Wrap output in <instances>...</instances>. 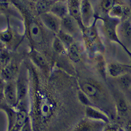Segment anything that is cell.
Returning a JSON list of instances; mask_svg holds the SVG:
<instances>
[{
    "label": "cell",
    "instance_id": "obj_1",
    "mask_svg": "<svg viewBox=\"0 0 131 131\" xmlns=\"http://www.w3.org/2000/svg\"><path fill=\"white\" fill-rule=\"evenodd\" d=\"M118 20L116 18H110L105 19V32L107 36L108 39L112 41L118 42L119 45H121L123 48L127 52L130 56H131V52L127 48L123 42L119 39L118 35L116 31V27L118 24Z\"/></svg>",
    "mask_w": 131,
    "mask_h": 131
},
{
    "label": "cell",
    "instance_id": "obj_2",
    "mask_svg": "<svg viewBox=\"0 0 131 131\" xmlns=\"http://www.w3.org/2000/svg\"><path fill=\"white\" fill-rule=\"evenodd\" d=\"M131 9L129 7L119 4L115 5L109 12V15L111 16V18L116 19L123 18L124 20L129 19Z\"/></svg>",
    "mask_w": 131,
    "mask_h": 131
},
{
    "label": "cell",
    "instance_id": "obj_3",
    "mask_svg": "<svg viewBox=\"0 0 131 131\" xmlns=\"http://www.w3.org/2000/svg\"><path fill=\"white\" fill-rule=\"evenodd\" d=\"M85 114L88 118L99 121L104 123H108L110 121L109 117L103 112H101L90 106H88L86 108Z\"/></svg>",
    "mask_w": 131,
    "mask_h": 131
},
{
    "label": "cell",
    "instance_id": "obj_4",
    "mask_svg": "<svg viewBox=\"0 0 131 131\" xmlns=\"http://www.w3.org/2000/svg\"><path fill=\"white\" fill-rule=\"evenodd\" d=\"M131 68V66L122 64L117 63H111L108 66L109 74L113 77H119L127 73V71Z\"/></svg>",
    "mask_w": 131,
    "mask_h": 131
},
{
    "label": "cell",
    "instance_id": "obj_5",
    "mask_svg": "<svg viewBox=\"0 0 131 131\" xmlns=\"http://www.w3.org/2000/svg\"><path fill=\"white\" fill-rule=\"evenodd\" d=\"M4 95L5 99L10 105L14 106L18 101L17 89L13 84L7 85L4 90Z\"/></svg>",
    "mask_w": 131,
    "mask_h": 131
},
{
    "label": "cell",
    "instance_id": "obj_6",
    "mask_svg": "<svg viewBox=\"0 0 131 131\" xmlns=\"http://www.w3.org/2000/svg\"><path fill=\"white\" fill-rule=\"evenodd\" d=\"M40 18L46 26L49 29L53 31H57L59 28V23L56 18L49 13H43L41 14Z\"/></svg>",
    "mask_w": 131,
    "mask_h": 131
},
{
    "label": "cell",
    "instance_id": "obj_7",
    "mask_svg": "<svg viewBox=\"0 0 131 131\" xmlns=\"http://www.w3.org/2000/svg\"><path fill=\"white\" fill-rule=\"evenodd\" d=\"M120 35L127 42L131 41V20H124L119 27Z\"/></svg>",
    "mask_w": 131,
    "mask_h": 131
},
{
    "label": "cell",
    "instance_id": "obj_8",
    "mask_svg": "<svg viewBox=\"0 0 131 131\" xmlns=\"http://www.w3.org/2000/svg\"><path fill=\"white\" fill-rule=\"evenodd\" d=\"M29 34L31 39L36 43H40L42 40V34L41 29L38 24L31 22L29 25Z\"/></svg>",
    "mask_w": 131,
    "mask_h": 131
},
{
    "label": "cell",
    "instance_id": "obj_9",
    "mask_svg": "<svg viewBox=\"0 0 131 131\" xmlns=\"http://www.w3.org/2000/svg\"><path fill=\"white\" fill-rule=\"evenodd\" d=\"M69 10L71 15L73 18L78 21H81V9L79 8V6L78 1H71L69 6Z\"/></svg>",
    "mask_w": 131,
    "mask_h": 131
},
{
    "label": "cell",
    "instance_id": "obj_10",
    "mask_svg": "<svg viewBox=\"0 0 131 131\" xmlns=\"http://www.w3.org/2000/svg\"><path fill=\"white\" fill-rule=\"evenodd\" d=\"M83 92L89 97H95L99 95V91L96 87L89 83H85L82 86Z\"/></svg>",
    "mask_w": 131,
    "mask_h": 131
},
{
    "label": "cell",
    "instance_id": "obj_11",
    "mask_svg": "<svg viewBox=\"0 0 131 131\" xmlns=\"http://www.w3.org/2000/svg\"><path fill=\"white\" fill-rule=\"evenodd\" d=\"M51 11L55 14L61 18H64L67 16V8L63 3H58L54 5L51 8Z\"/></svg>",
    "mask_w": 131,
    "mask_h": 131
},
{
    "label": "cell",
    "instance_id": "obj_12",
    "mask_svg": "<svg viewBox=\"0 0 131 131\" xmlns=\"http://www.w3.org/2000/svg\"><path fill=\"white\" fill-rule=\"evenodd\" d=\"M118 82L122 89H129L131 87V74L127 73L122 75L118 77Z\"/></svg>",
    "mask_w": 131,
    "mask_h": 131
},
{
    "label": "cell",
    "instance_id": "obj_13",
    "mask_svg": "<svg viewBox=\"0 0 131 131\" xmlns=\"http://www.w3.org/2000/svg\"><path fill=\"white\" fill-rule=\"evenodd\" d=\"M17 71V66L15 64H10L2 70V75L3 78L6 80L10 79L15 74Z\"/></svg>",
    "mask_w": 131,
    "mask_h": 131
},
{
    "label": "cell",
    "instance_id": "obj_14",
    "mask_svg": "<svg viewBox=\"0 0 131 131\" xmlns=\"http://www.w3.org/2000/svg\"><path fill=\"white\" fill-rule=\"evenodd\" d=\"M27 112L24 109L20 110L18 112L16 115L15 125L20 127H23L24 125L28 121Z\"/></svg>",
    "mask_w": 131,
    "mask_h": 131
},
{
    "label": "cell",
    "instance_id": "obj_15",
    "mask_svg": "<svg viewBox=\"0 0 131 131\" xmlns=\"http://www.w3.org/2000/svg\"><path fill=\"white\" fill-rule=\"evenodd\" d=\"M116 106H117L118 112L121 115L125 116L128 114L129 110L128 105L124 99H123V98H119L117 100Z\"/></svg>",
    "mask_w": 131,
    "mask_h": 131
},
{
    "label": "cell",
    "instance_id": "obj_16",
    "mask_svg": "<svg viewBox=\"0 0 131 131\" xmlns=\"http://www.w3.org/2000/svg\"><path fill=\"white\" fill-rule=\"evenodd\" d=\"M104 128L100 126H93L88 123H82L78 126L74 131H103Z\"/></svg>",
    "mask_w": 131,
    "mask_h": 131
},
{
    "label": "cell",
    "instance_id": "obj_17",
    "mask_svg": "<svg viewBox=\"0 0 131 131\" xmlns=\"http://www.w3.org/2000/svg\"><path fill=\"white\" fill-rule=\"evenodd\" d=\"M63 24L65 28L71 32H73L76 29L75 21L73 18L70 16H66L63 18Z\"/></svg>",
    "mask_w": 131,
    "mask_h": 131
},
{
    "label": "cell",
    "instance_id": "obj_18",
    "mask_svg": "<svg viewBox=\"0 0 131 131\" xmlns=\"http://www.w3.org/2000/svg\"><path fill=\"white\" fill-rule=\"evenodd\" d=\"M51 104L49 103L48 100H43L40 104V112L43 117H48L50 115L51 111Z\"/></svg>",
    "mask_w": 131,
    "mask_h": 131
},
{
    "label": "cell",
    "instance_id": "obj_19",
    "mask_svg": "<svg viewBox=\"0 0 131 131\" xmlns=\"http://www.w3.org/2000/svg\"><path fill=\"white\" fill-rule=\"evenodd\" d=\"M81 12L82 13L83 18L84 20H88L91 16V14H92V10H91L90 4L87 1H84L82 3Z\"/></svg>",
    "mask_w": 131,
    "mask_h": 131
},
{
    "label": "cell",
    "instance_id": "obj_20",
    "mask_svg": "<svg viewBox=\"0 0 131 131\" xmlns=\"http://www.w3.org/2000/svg\"><path fill=\"white\" fill-rule=\"evenodd\" d=\"M51 5L49 1H39L36 4V9L39 14H43L48 10Z\"/></svg>",
    "mask_w": 131,
    "mask_h": 131
},
{
    "label": "cell",
    "instance_id": "obj_21",
    "mask_svg": "<svg viewBox=\"0 0 131 131\" xmlns=\"http://www.w3.org/2000/svg\"><path fill=\"white\" fill-rule=\"evenodd\" d=\"M69 56L74 62H77L80 61V57L77 47L75 45H72L69 50Z\"/></svg>",
    "mask_w": 131,
    "mask_h": 131
},
{
    "label": "cell",
    "instance_id": "obj_22",
    "mask_svg": "<svg viewBox=\"0 0 131 131\" xmlns=\"http://www.w3.org/2000/svg\"><path fill=\"white\" fill-rule=\"evenodd\" d=\"M32 58L34 60V61L40 66L43 67L46 65V62L41 54L38 52H34L32 53Z\"/></svg>",
    "mask_w": 131,
    "mask_h": 131
},
{
    "label": "cell",
    "instance_id": "obj_23",
    "mask_svg": "<svg viewBox=\"0 0 131 131\" xmlns=\"http://www.w3.org/2000/svg\"><path fill=\"white\" fill-rule=\"evenodd\" d=\"M117 4L113 0H105L101 2V7L103 9L107 12H110L113 7Z\"/></svg>",
    "mask_w": 131,
    "mask_h": 131
},
{
    "label": "cell",
    "instance_id": "obj_24",
    "mask_svg": "<svg viewBox=\"0 0 131 131\" xmlns=\"http://www.w3.org/2000/svg\"><path fill=\"white\" fill-rule=\"evenodd\" d=\"M59 37L62 42L67 45H70L73 42V39L70 35L61 31L59 33Z\"/></svg>",
    "mask_w": 131,
    "mask_h": 131
},
{
    "label": "cell",
    "instance_id": "obj_25",
    "mask_svg": "<svg viewBox=\"0 0 131 131\" xmlns=\"http://www.w3.org/2000/svg\"><path fill=\"white\" fill-rule=\"evenodd\" d=\"M54 49L58 52H62L63 51V45L60 39L56 38L53 43Z\"/></svg>",
    "mask_w": 131,
    "mask_h": 131
},
{
    "label": "cell",
    "instance_id": "obj_26",
    "mask_svg": "<svg viewBox=\"0 0 131 131\" xmlns=\"http://www.w3.org/2000/svg\"><path fill=\"white\" fill-rule=\"evenodd\" d=\"M79 99L82 103L86 105H89L91 104V102L89 99L88 96L83 92H80L79 93Z\"/></svg>",
    "mask_w": 131,
    "mask_h": 131
},
{
    "label": "cell",
    "instance_id": "obj_27",
    "mask_svg": "<svg viewBox=\"0 0 131 131\" xmlns=\"http://www.w3.org/2000/svg\"><path fill=\"white\" fill-rule=\"evenodd\" d=\"M12 35L10 34L9 32L6 31L5 32H3L1 34V39L3 41H9L10 39H11Z\"/></svg>",
    "mask_w": 131,
    "mask_h": 131
},
{
    "label": "cell",
    "instance_id": "obj_28",
    "mask_svg": "<svg viewBox=\"0 0 131 131\" xmlns=\"http://www.w3.org/2000/svg\"><path fill=\"white\" fill-rule=\"evenodd\" d=\"M103 131H119V128L115 126L108 125L104 127Z\"/></svg>",
    "mask_w": 131,
    "mask_h": 131
},
{
    "label": "cell",
    "instance_id": "obj_29",
    "mask_svg": "<svg viewBox=\"0 0 131 131\" xmlns=\"http://www.w3.org/2000/svg\"><path fill=\"white\" fill-rule=\"evenodd\" d=\"M21 131H31V126L30 125V123L28 120V121L26 122V123L23 126L22 129Z\"/></svg>",
    "mask_w": 131,
    "mask_h": 131
},
{
    "label": "cell",
    "instance_id": "obj_30",
    "mask_svg": "<svg viewBox=\"0 0 131 131\" xmlns=\"http://www.w3.org/2000/svg\"><path fill=\"white\" fill-rule=\"evenodd\" d=\"M22 128L23 127H20L14 124V125L12 127H11L8 131H21Z\"/></svg>",
    "mask_w": 131,
    "mask_h": 131
},
{
    "label": "cell",
    "instance_id": "obj_31",
    "mask_svg": "<svg viewBox=\"0 0 131 131\" xmlns=\"http://www.w3.org/2000/svg\"><path fill=\"white\" fill-rule=\"evenodd\" d=\"M124 131H131V121H129L127 123V125L125 127V129H123Z\"/></svg>",
    "mask_w": 131,
    "mask_h": 131
}]
</instances>
